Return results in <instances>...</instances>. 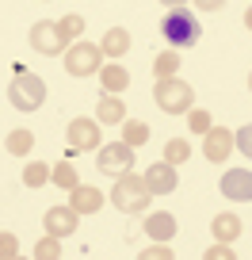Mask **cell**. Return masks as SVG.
Here are the masks:
<instances>
[{
  "label": "cell",
  "instance_id": "7c38bea8",
  "mask_svg": "<svg viewBox=\"0 0 252 260\" xmlns=\"http://www.w3.org/2000/svg\"><path fill=\"white\" fill-rule=\"evenodd\" d=\"M203 153H206V161H226L229 153H233V130H226V126H210L203 134Z\"/></svg>",
  "mask_w": 252,
  "mask_h": 260
},
{
  "label": "cell",
  "instance_id": "9c48e42d",
  "mask_svg": "<svg viewBox=\"0 0 252 260\" xmlns=\"http://www.w3.org/2000/svg\"><path fill=\"white\" fill-rule=\"evenodd\" d=\"M42 226H46V234H54V237H69V234H77V226H81V214H77L73 207H50V211L42 214Z\"/></svg>",
  "mask_w": 252,
  "mask_h": 260
},
{
  "label": "cell",
  "instance_id": "9a60e30c",
  "mask_svg": "<svg viewBox=\"0 0 252 260\" xmlns=\"http://www.w3.org/2000/svg\"><path fill=\"white\" fill-rule=\"evenodd\" d=\"M146 237H153V241H172V237H176V218H172L168 211L146 214Z\"/></svg>",
  "mask_w": 252,
  "mask_h": 260
},
{
  "label": "cell",
  "instance_id": "cb8c5ba5",
  "mask_svg": "<svg viewBox=\"0 0 252 260\" xmlns=\"http://www.w3.org/2000/svg\"><path fill=\"white\" fill-rule=\"evenodd\" d=\"M187 157H191V142L187 138H172L168 146H164V161L168 165H184Z\"/></svg>",
  "mask_w": 252,
  "mask_h": 260
},
{
  "label": "cell",
  "instance_id": "277c9868",
  "mask_svg": "<svg viewBox=\"0 0 252 260\" xmlns=\"http://www.w3.org/2000/svg\"><path fill=\"white\" fill-rule=\"evenodd\" d=\"M153 100L164 115H187L195 107V88L187 81H179V77H164V81H157Z\"/></svg>",
  "mask_w": 252,
  "mask_h": 260
},
{
  "label": "cell",
  "instance_id": "e575fe53",
  "mask_svg": "<svg viewBox=\"0 0 252 260\" xmlns=\"http://www.w3.org/2000/svg\"><path fill=\"white\" fill-rule=\"evenodd\" d=\"M248 92H252V69H248Z\"/></svg>",
  "mask_w": 252,
  "mask_h": 260
},
{
  "label": "cell",
  "instance_id": "1f68e13d",
  "mask_svg": "<svg viewBox=\"0 0 252 260\" xmlns=\"http://www.w3.org/2000/svg\"><path fill=\"white\" fill-rule=\"evenodd\" d=\"M203 12H218V8H226V0H195Z\"/></svg>",
  "mask_w": 252,
  "mask_h": 260
},
{
  "label": "cell",
  "instance_id": "4dcf8cb0",
  "mask_svg": "<svg viewBox=\"0 0 252 260\" xmlns=\"http://www.w3.org/2000/svg\"><path fill=\"white\" fill-rule=\"evenodd\" d=\"M141 260H172V249L164 241H157V249H146V252H141Z\"/></svg>",
  "mask_w": 252,
  "mask_h": 260
},
{
  "label": "cell",
  "instance_id": "e0dca14e",
  "mask_svg": "<svg viewBox=\"0 0 252 260\" xmlns=\"http://www.w3.org/2000/svg\"><path fill=\"white\" fill-rule=\"evenodd\" d=\"M99 50H103V57H126V50H130L126 27H111V31L103 35V42H99Z\"/></svg>",
  "mask_w": 252,
  "mask_h": 260
},
{
  "label": "cell",
  "instance_id": "4316f807",
  "mask_svg": "<svg viewBox=\"0 0 252 260\" xmlns=\"http://www.w3.org/2000/svg\"><path fill=\"white\" fill-rule=\"evenodd\" d=\"M187 126L195 130V134H206V130L214 126V119H210V111H203V107H191V111H187Z\"/></svg>",
  "mask_w": 252,
  "mask_h": 260
},
{
  "label": "cell",
  "instance_id": "5bb4252c",
  "mask_svg": "<svg viewBox=\"0 0 252 260\" xmlns=\"http://www.w3.org/2000/svg\"><path fill=\"white\" fill-rule=\"evenodd\" d=\"M99 84H103L107 96H119V92H126V88H130V73H126V65L107 61L103 69H99Z\"/></svg>",
  "mask_w": 252,
  "mask_h": 260
},
{
  "label": "cell",
  "instance_id": "836d02e7",
  "mask_svg": "<svg viewBox=\"0 0 252 260\" xmlns=\"http://www.w3.org/2000/svg\"><path fill=\"white\" fill-rule=\"evenodd\" d=\"M244 27H248V31H252V4H248V8H244Z\"/></svg>",
  "mask_w": 252,
  "mask_h": 260
},
{
  "label": "cell",
  "instance_id": "484cf974",
  "mask_svg": "<svg viewBox=\"0 0 252 260\" xmlns=\"http://www.w3.org/2000/svg\"><path fill=\"white\" fill-rule=\"evenodd\" d=\"M57 241H61V237L46 234L39 245H34V260H57V256H61V245H57Z\"/></svg>",
  "mask_w": 252,
  "mask_h": 260
},
{
  "label": "cell",
  "instance_id": "8fae6325",
  "mask_svg": "<svg viewBox=\"0 0 252 260\" xmlns=\"http://www.w3.org/2000/svg\"><path fill=\"white\" fill-rule=\"evenodd\" d=\"M146 184H149V191H153V195H172V191H176V184H179L176 165L153 161V165L146 169Z\"/></svg>",
  "mask_w": 252,
  "mask_h": 260
},
{
  "label": "cell",
  "instance_id": "603a6c76",
  "mask_svg": "<svg viewBox=\"0 0 252 260\" xmlns=\"http://www.w3.org/2000/svg\"><path fill=\"white\" fill-rule=\"evenodd\" d=\"M57 27H61V39H65V42H77V39H81V31H84V16L69 12V16L57 19Z\"/></svg>",
  "mask_w": 252,
  "mask_h": 260
},
{
  "label": "cell",
  "instance_id": "ac0fdd59",
  "mask_svg": "<svg viewBox=\"0 0 252 260\" xmlns=\"http://www.w3.org/2000/svg\"><path fill=\"white\" fill-rule=\"evenodd\" d=\"M96 119L99 122H119V126H122V119H126V104H122L119 96H103L99 107H96Z\"/></svg>",
  "mask_w": 252,
  "mask_h": 260
},
{
  "label": "cell",
  "instance_id": "3957f363",
  "mask_svg": "<svg viewBox=\"0 0 252 260\" xmlns=\"http://www.w3.org/2000/svg\"><path fill=\"white\" fill-rule=\"evenodd\" d=\"M42 100H46V84H42V77H34L31 69H19V73H12L8 104L16 107V111H39Z\"/></svg>",
  "mask_w": 252,
  "mask_h": 260
},
{
  "label": "cell",
  "instance_id": "7402d4cb",
  "mask_svg": "<svg viewBox=\"0 0 252 260\" xmlns=\"http://www.w3.org/2000/svg\"><path fill=\"white\" fill-rule=\"evenodd\" d=\"M8 153H16V157L34 153V134L31 130H12L8 134Z\"/></svg>",
  "mask_w": 252,
  "mask_h": 260
},
{
  "label": "cell",
  "instance_id": "d4e9b609",
  "mask_svg": "<svg viewBox=\"0 0 252 260\" xmlns=\"http://www.w3.org/2000/svg\"><path fill=\"white\" fill-rule=\"evenodd\" d=\"M46 180H50V165H42V161H31V165L23 169V184H27V187H42Z\"/></svg>",
  "mask_w": 252,
  "mask_h": 260
},
{
  "label": "cell",
  "instance_id": "f546056e",
  "mask_svg": "<svg viewBox=\"0 0 252 260\" xmlns=\"http://www.w3.org/2000/svg\"><path fill=\"white\" fill-rule=\"evenodd\" d=\"M206 260H233V249H229V241H218L206 249Z\"/></svg>",
  "mask_w": 252,
  "mask_h": 260
},
{
  "label": "cell",
  "instance_id": "6da1fadb",
  "mask_svg": "<svg viewBox=\"0 0 252 260\" xmlns=\"http://www.w3.org/2000/svg\"><path fill=\"white\" fill-rule=\"evenodd\" d=\"M149 199H153V191H149L146 176H134V172L119 176V180H115V187H111V203L119 207L122 214H146L149 211Z\"/></svg>",
  "mask_w": 252,
  "mask_h": 260
},
{
  "label": "cell",
  "instance_id": "ffe728a7",
  "mask_svg": "<svg viewBox=\"0 0 252 260\" xmlns=\"http://www.w3.org/2000/svg\"><path fill=\"white\" fill-rule=\"evenodd\" d=\"M50 180H54V187H61V191H73V187L81 184V176H77V169L69 161H57L54 169H50Z\"/></svg>",
  "mask_w": 252,
  "mask_h": 260
},
{
  "label": "cell",
  "instance_id": "83f0119b",
  "mask_svg": "<svg viewBox=\"0 0 252 260\" xmlns=\"http://www.w3.org/2000/svg\"><path fill=\"white\" fill-rule=\"evenodd\" d=\"M233 149L244 153V157H252V122H244V126L233 134Z\"/></svg>",
  "mask_w": 252,
  "mask_h": 260
},
{
  "label": "cell",
  "instance_id": "44dd1931",
  "mask_svg": "<svg viewBox=\"0 0 252 260\" xmlns=\"http://www.w3.org/2000/svg\"><path fill=\"white\" fill-rule=\"evenodd\" d=\"M122 142H126V146H146L149 142V126L146 122H138V119H122Z\"/></svg>",
  "mask_w": 252,
  "mask_h": 260
},
{
  "label": "cell",
  "instance_id": "5b68a950",
  "mask_svg": "<svg viewBox=\"0 0 252 260\" xmlns=\"http://www.w3.org/2000/svg\"><path fill=\"white\" fill-rule=\"evenodd\" d=\"M103 122L99 119H88V115H81V119H73L69 122V130H65V142H69V153L65 157H73V153H96L99 146H103Z\"/></svg>",
  "mask_w": 252,
  "mask_h": 260
},
{
  "label": "cell",
  "instance_id": "8992f818",
  "mask_svg": "<svg viewBox=\"0 0 252 260\" xmlns=\"http://www.w3.org/2000/svg\"><path fill=\"white\" fill-rule=\"evenodd\" d=\"M103 69V50L96 42H73L65 50V73L69 77H92Z\"/></svg>",
  "mask_w": 252,
  "mask_h": 260
},
{
  "label": "cell",
  "instance_id": "52a82bcc",
  "mask_svg": "<svg viewBox=\"0 0 252 260\" xmlns=\"http://www.w3.org/2000/svg\"><path fill=\"white\" fill-rule=\"evenodd\" d=\"M96 165L103 176H126V172L134 169V146H126V142H111V146H99L96 153Z\"/></svg>",
  "mask_w": 252,
  "mask_h": 260
},
{
  "label": "cell",
  "instance_id": "4fadbf2b",
  "mask_svg": "<svg viewBox=\"0 0 252 260\" xmlns=\"http://www.w3.org/2000/svg\"><path fill=\"white\" fill-rule=\"evenodd\" d=\"M69 207H73L77 214H99V207H103V195H99V187L77 184L73 191H69Z\"/></svg>",
  "mask_w": 252,
  "mask_h": 260
},
{
  "label": "cell",
  "instance_id": "d6986e66",
  "mask_svg": "<svg viewBox=\"0 0 252 260\" xmlns=\"http://www.w3.org/2000/svg\"><path fill=\"white\" fill-rule=\"evenodd\" d=\"M179 73V50H161L153 57V77L164 81V77H176Z\"/></svg>",
  "mask_w": 252,
  "mask_h": 260
},
{
  "label": "cell",
  "instance_id": "d590c367",
  "mask_svg": "<svg viewBox=\"0 0 252 260\" xmlns=\"http://www.w3.org/2000/svg\"><path fill=\"white\" fill-rule=\"evenodd\" d=\"M42 4H50V0H42Z\"/></svg>",
  "mask_w": 252,
  "mask_h": 260
},
{
  "label": "cell",
  "instance_id": "ba28073f",
  "mask_svg": "<svg viewBox=\"0 0 252 260\" xmlns=\"http://www.w3.org/2000/svg\"><path fill=\"white\" fill-rule=\"evenodd\" d=\"M31 46L39 50V54H46V57H57V54H65V46L69 42L61 39V27L54 23V19H39V23L31 27Z\"/></svg>",
  "mask_w": 252,
  "mask_h": 260
},
{
  "label": "cell",
  "instance_id": "30bf717a",
  "mask_svg": "<svg viewBox=\"0 0 252 260\" xmlns=\"http://www.w3.org/2000/svg\"><path fill=\"white\" fill-rule=\"evenodd\" d=\"M222 195L233 203H252V172L248 169H229L222 176Z\"/></svg>",
  "mask_w": 252,
  "mask_h": 260
},
{
  "label": "cell",
  "instance_id": "7a4b0ae2",
  "mask_svg": "<svg viewBox=\"0 0 252 260\" xmlns=\"http://www.w3.org/2000/svg\"><path fill=\"white\" fill-rule=\"evenodd\" d=\"M161 35H164V42H168L172 50H187V46L199 42L203 27H199V19L187 8H168V16L161 19Z\"/></svg>",
  "mask_w": 252,
  "mask_h": 260
},
{
  "label": "cell",
  "instance_id": "d6a6232c",
  "mask_svg": "<svg viewBox=\"0 0 252 260\" xmlns=\"http://www.w3.org/2000/svg\"><path fill=\"white\" fill-rule=\"evenodd\" d=\"M161 4H164V8H184L187 0H161Z\"/></svg>",
  "mask_w": 252,
  "mask_h": 260
},
{
  "label": "cell",
  "instance_id": "2e32d148",
  "mask_svg": "<svg viewBox=\"0 0 252 260\" xmlns=\"http://www.w3.org/2000/svg\"><path fill=\"white\" fill-rule=\"evenodd\" d=\"M210 234H214V241H229V245H233L237 237H241V218H237V214H229V211L214 214Z\"/></svg>",
  "mask_w": 252,
  "mask_h": 260
},
{
  "label": "cell",
  "instance_id": "f1b7e54d",
  "mask_svg": "<svg viewBox=\"0 0 252 260\" xmlns=\"http://www.w3.org/2000/svg\"><path fill=\"white\" fill-rule=\"evenodd\" d=\"M16 256H19L16 234H0V260H16Z\"/></svg>",
  "mask_w": 252,
  "mask_h": 260
}]
</instances>
